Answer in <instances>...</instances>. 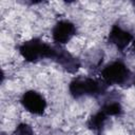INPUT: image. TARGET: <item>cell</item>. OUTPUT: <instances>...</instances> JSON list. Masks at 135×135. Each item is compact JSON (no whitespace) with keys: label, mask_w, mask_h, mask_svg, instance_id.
Returning <instances> with one entry per match:
<instances>
[{"label":"cell","mask_w":135,"mask_h":135,"mask_svg":"<svg viewBox=\"0 0 135 135\" xmlns=\"http://www.w3.org/2000/svg\"><path fill=\"white\" fill-rule=\"evenodd\" d=\"M19 53L25 61L38 62L42 59H54L56 46H52L39 38H33L19 46Z\"/></svg>","instance_id":"cell-1"},{"label":"cell","mask_w":135,"mask_h":135,"mask_svg":"<svg viewBox=\"0 0 135 135\" xmlns=\"http://www.w3.org/2000/svg\"><path fill=\"white\" fill-rule=\"evenodd\" d=\"M107 83L101 80H97L91 77H76L69 85L70 94L74 98H80L83 96H99L103 94L107 90Z\"/></svg>","instance_id":"cell-2"},{"label":"cell","mask_w":135,"mask_h":135,"mask_svg":"<svg viewBox=\"0 0 135 135\" xmlns=\"http://www.w3.org/2000/svg\"><path fill=\"white\" fill-rule=\"evenodd\" d=\"M101 77L108 85H124L131 78V71L122 61L116 60L107 64L102 69Z\"/></svg>","instance_id":"cell-3"},{"label":"cell","mask_w":135,"mask_h":135,"mask_svg":"<svg viewBox=\"0 0 135 135\" xmlns=\"http://www.w3.org/2000/svg\"><path fill=\"white\" fill-rule=\"evenodd\" d=\"M21 104L23 108L35 115H42L46 109L45 98L36 91H26L21 97Z\"/></svg>","instance_id":"cell-4"},{"label":"cell","mask_w":135,"mask_h":135,"mask_svg":"<svg viewBox=\"0 0 135 135\" xmlns=\"http://www.w3.org/2000/svg\"><path fill=\"white\" fill-rule=\"evenodd\" d=\"M75 34H76V26L73 22L69 20L58 21L52 30L53 40L59 45L68 43Z\"/></svg>","instance_id":"cell-5"},{"label":"cell","mask_w":135,"mask_h":135,"mask_svg":"<svg viewBox=\"0 0 135 135\" xmlns=\"http://www.w3.org/2000/svg\"><path fill=\"white\" fill-rule=\"evenodd\" d=\"M53 60H55L63 70L72 74L76 73L81 65V62L78 58L74 57L71 53L60 46H56V54Z\"/></svg>","instance_id":"cell-6"},{"label":"cell","mask_w":135,"mask_h":135,"mask_svg":"<svg viewBox=\"0 0 135 135\" xmlns=\"http://www.w3.org/2000/svg\"><path fill=\"white\" fill-rule=\"evenodd\" d=\"M132 40H133V35L118 24H114L112 26L108 36V42L115 45L121 52L129 45V43Z\"/></svg>","instance_id":"cell-7"},{"label":"cell","mask_w":135,"mask_h":135,"mask_svg":"<svg viewBox=\"0 0 135 135\" xmlns=\"http://www.w3.org/2000/svg\"><path fill=\"white\" fill-rule=\"evenodd\" d=\"M108 117H109L108 115H105L101 110H99L97 113L93 114L89 118V120L86 122V126L93 132H95L97 134H100L102 132L103 128H104V124L108 120Z\"/></svg>","instance_id":"cell-8"},{"label":"cell","mask_w":135,"mask_h":135,"mask_svg":"<svg viewBox=\"0 0 135 135\" xmlns=\"http://www.w3.org/2000/svg\"><path fill=\"white\" fill-rule=\"evenodd\" d=\"M100 110L108 116H119L122 113V107L118 100L110 99L104 101Z\"/></svg>","instance_id":"cell-9"},{"label":"cell","mask_w":135,"mask_h":135,"mask_svg":"<svg viewBox=\"0 0 135 135\" xmlns=\"http://www.w3.org/2000/svg\"><path fill=\"white\" fill-rule=\"evenodd\" d=\"M12 135H34L32 127L27 123H19Z\"/></svg>","instance_id":"cell-10"},{"label":"cell","mask_w":135,"mask_h":135,"mask_svg":"<svg viewBox=\"0 0 135 135\" xmlns=\"http://www.w3.org/2000/svg\"><path fill=\"white\" fill-rule=\"evenodd\" d=\"M133 52H134V54H135V40L133 41Z\"/></svg>","instance_id":"cell-11"},{"label":"cell","mask_w":135,"mask_h":135,"mask_svg":"<svg viewBox=\"0 0 135 135\" xmlns=\"http://www.w3.org/2000/svg\"><path fill=\"white\" fill-rule=\"evenodd\" d=\"M1 135H6V134H4V133H2V134H1Z\"/></svg>","instance_id":"cell-12"},{"label":"cell","mask_w":135,"mask_h":135,"mask_svg":"<svg viewBox=\"0 0 135 135\" xmlns=\"http://www.w3.org/2000/svg\"><path fill=\"white\" fill-rule=\"evenodd\" d=\"M134 84H135V81H134Z\"/></svg>","instance_id":"cell-13"}]
</instances>
